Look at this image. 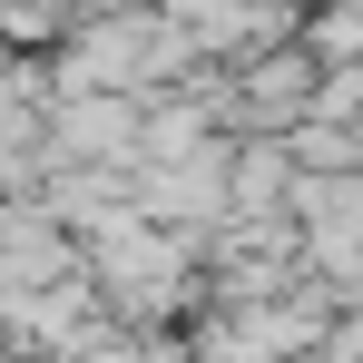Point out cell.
I'll return each mask as SVG.
<instances>
[{"label": "cell", "mask_w": 363, "mask_h": 363, "mask_svg": "<svg viewBox=\"0 0 363 363\" xmlns=\"http://www.w3.org/2000/svg\"><path fill=\"white\" fill-rule=\"evenodd\" d=\"M226 108H236V128H255V138H285V128L314 108V50H295V60H245Z\"/></svg>", "instance_id": "1"}]
</instances>
